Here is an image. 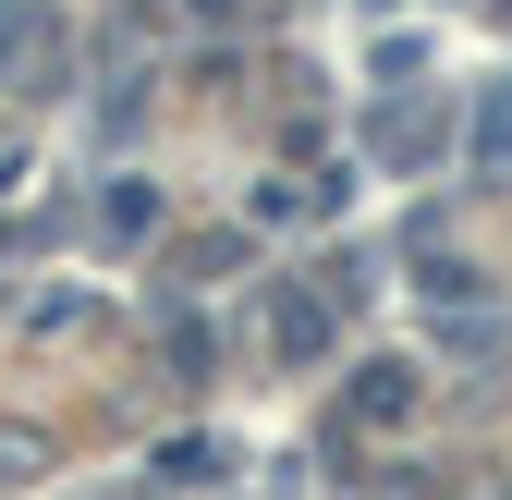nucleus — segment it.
Segmentation results:
<instances>
[{"label":"nucleus","instance_id":"1","mask_svg":"<svg viewBox=\"0 0 512 500\" xmlns=\"http://www.w3.org/2000/svg\"><path fill=\"white\" fill-rule=\"evenodd\" d=\"M354 415L366 427H403L415 415V366H366V379H354Z\"/></svg>","mask_w":512,"mask_h":500},{"label":"nucleus","instance_id":"2","mask_svg":"<svg viewBox=\"0 0 512 500\" xmlns=\"http://www.w3.org/2000/svg\"><path fill=\"white\" fill-rule=\"evenodd\" d=\"M317 342H330V305L293 293V305H281V354H317Z\"/></svg>","mask_w":512,"mask_h":500},{"label":"nucleus","instance_id":"3","mask_svg":"<svg viewBox=\"0 0 512 500\" xmlns=\"http://www.w3.org/2000/svg\"><path fill=\"white\" fill-rule=\"evenodd\" d=\"M25 37H37V0H0V61H13Z\"/></svg>","mask_w":512,"mask_h":500},{"label":"nucleus","instance_id":"4","mask_svg":"<svg viewBox=\"0 0 512 500\" xmlns=\"http://www.w3.org/2000/svg\"><path fill=\"white\" fill-rule=\"evenodd\" d=\"M476 147H488V159L512 147V98H488V122H476Z\"/></svg>","mask_w":512,"mask_h":500},{"label":"nucleus","instance_id":"5","mask_svg":"<svg viewBox=\"0 0 512 500\" xmlns=\"http://www.w3.org/2000/svg\"><path fill=\"white\" fill-rule=\"evenodd\" d=\"M500 13H512V0H500Z\"/></svg>","mask_w":512,"mask_h":500}]
</instances>
